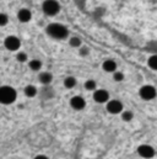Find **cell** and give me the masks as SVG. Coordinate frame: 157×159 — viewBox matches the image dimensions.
Wrapping results in <instances>:
<instances>
[{"label":"cell","instance_id":"cell-10","mask_svg":"<svg viewBox=\"0 0 157 159\" xmlns=\"http://www.w3.org/2000/svg\"><path fill=\"white\" fill-rule=\"evenodd\" d=\"M17 17H19V20H20L21 22H27V21L31 20L32 14H31V11L27 10V9H21V10L17 12Z\"/></svg>","mask_w":157,"mask_h":159},{"label":"cell","instance_id":"cell-24","mask_svg":"<svg viewBox=\"0 0 157 159\" xmlns=\"http://www.w3.org/2000/svg\"><path fill=\"white\" fill-rule=\"evenodd\" d=\"M35 159H48V158H47L45 156H37V157H36Z\"/></svg>","mask_w":157,"mask_h":159},{"label":"cell","instance_id":"cell-13","mask_svg":"<svg viewBox=\"0 0 157 159\" xmlns=\"http://www.w3.org/2000/svg\"><path fill=\"white\" fill-rule=\"evenodd\" d=\"M25 94H26V96H28V98L36 96V95H37V89H36V86H33V85H27V86L25 88Z\"/></svg>","mask_w":157,"mask_h":159},{"label":"cell","instance_id":"cell-18","mask_svg":"<svg viewBox=\"0 0 157 159\" xmlns=\"http://www.w3.org/2000/svg\"><path fill=\"white\" fill-rule=\"evenodd\" d=\"M133 117H134V115H133L131 111H124L121 114V119L124 120V121H131Z\"/></svg>","mask_w":157,"mask_h":159},{"label":"cell","instance_id":"cell-20","mask_svg":"<svg viewBox=\"0 0 157 159\" xmlns=\"http://www.w3.org/2000/svg\"><path fill=\"white\" fill-rule=\"evenodd\" d=\"M16 58H17L19 62H26V61H27V54L23 53V52H20V53L16 56Z\"/></svg>","mask_w":157,"mask_h":159},{"label":"cell","instance_id":"cell-23","mask_svg":"<svg viewBox=\"0 0 157 159\" xmlns=\"http://www.w3.org/2000/svg\"><path fill=\"white\" fill-rule=\"evenodd\" d=\"M80 53H81V54H82V56H86V54H87V53H88V49H87V48H85V47H83V48H81V49H80Z\"/></svg>","mask_w":157,"mask_h":159},{"label":"cell","instance_id":"cell-16","mask_svg":"<svg viewBox=\"0 0 157 159\" xmlns=\"http://www.w3.org/2000/svg\"><path fill=\"white\" fill-rule=\"evenodd\" d=\"M149 66H150V68H151V69L157 70V54L151 56V57L149 58Z\"/></svg>","mask_w":157,"mask_h":159},{"label":"cell","instance_id":"cell-21","mask_svg":"<svg viewBox=\"0 0 157 159\" xmlns=\"http://www.w3.org/2000/svg\"><path fill=\"white\" fill-rule=\"evenodd\" d=\"M113 78H114L116 81H121V80L124 79V74L121 72H116L114 75H113Z\"/></svg>","mask_w":157,"mask_h":159},{"label":"cell","instance_id":"cell-7","mask_svg":"<svg viewBox=\"0 0 157 159\" xmlns=\"http://www.w3.org/2000/svg\"><path fill=\"white\" fill-rule=\"evenodd\" d=\"M107 111L113 114V115L119 114V112L123 111V104L120 101H118V100H112V101H109L107 104Z\"/></svg>","mask_w":157,"mask_h":159},{"label":"cell","instance_id":"cell-22","mask_svg":"<svg viewBox=\"0 0 157 159\" xmlns=\"http://www.w3.org/2000/svg\"><path fill=\"white\" fill-rule=\"evenodd\" d=\"M6 24H7V16L5 14H1L0 15V25L1 26H5Z\"/></svg>","mask_w":157,"mask_h":159},{"label":"cell","instance_id":"cell-2","mask_svg":"<svg viewBox=\"0 0 157 159\" xmlns=\"http://www.w3.org/2000/svg\"><path fill=\"white\" fill-rule=\"evenodd\" d=\"M16 100V91L11 86H1L0 88V101L4 105L12 104Z\"/></svg>","mask_w":157,"mask_h":159},{"label":"cell","instance_id":"cell-11","mask_svg":"<svg viewBox=\"0 0 157 159\" xmlns=\"http://www.w3.org/2000/svg\"><path fill=\"white\" fill-rule=\"evenodd\" d=\"M103 69H104L106 72H114V73H116L117 63H116L114 61H112V59H107V61H104V63H103Z\"/></svg>","mask_w":157,"mask_h":159},{"label":"cell","instance_id":"cell-9","mask_svg":"<svg viewBox=\"0 0 157 159\" xmlns=\"http://www.w3.org/2000/svg\"><path fill=\"white\" fill-rule=\"evenodd\" d=\"M70 105H71V107L75 109V110H82V109L85 107L86 102H85V100H83L81 96H74V98L70 100Z\"/></svg>","mask_w":157,"mask_h":159},{"label":"cell","instance_id":"cell-8","mask_svg":"<svg viewBox=\"0 0 157 159\" xmlns=\"http://www.w3.org/2000/svg\"><path fill=\"white\" fill-rule=\"evenodd\" d=\"M93 99L96 102H100V104H103V102H107L108 99H109V94L103 90V89H98L93 93Z\"/></svg>","mask_w":157,"mask_h":159},{"label":"cell","instance_id":"cell-4","mask_svg":"<svg viewBox=\"0 0 157 159\" xmlns=\"http://www.w3.org/2000/svg\"><path fill=\"white\" fill-rule=\"evenodd\" d=\"M140 96L144 100H152L156 96V89L151 85H145L140 89Z\"/></svg>","mask_w":157,"mask_h":159},{"label":"cell","instance_id":"cell-19","mask_svg":"<svg viewBox=\"0 0 157 159\" xmlns=\"http://www.w3.org/2000/svg\"><path fill=\"white\" fill-rule=\"evenodd\" d=\"M70 46L71 47H80L81 46V40L78 37H71L70 39Z\"/></svg>","mask_w":157,"mask_h":159},{"label":"cell","instance_id":"cell-15","mask_svg":"<svg viewBox=\"0 0 157 159\" xmlns=\"http://www.w3.org/2000/svg\"><path fill=\"white\" fill-rule=\"evenodd\" d=\"M30 68H31L32 70L37 72V70H39V69L42 68V62L38 61V59H33V61H31V62H30Z\"/></svg>","mask_w":157,"mask_h":159},{"label":"cell","instance_id":"cell-1","mask_svg":"<svg viewBox=\"0 0 157 159\" xmlns=\"http://www.w3.org/2000/svg\"><path fill=\"white\" fill-rule=\"evenodd\" d=\"M47 32L49 36L57 40H63L68 36V29L60 24H50L47 27Z\"/></svg>","mask_w":157,"mask_h":159},{"label":"cell","instance_id":"cell-17","mask_svg":"<svg viewBox=\"0 0 157 159\" xmlns=\"http://www.w3.org/2000/svg\"><path fill=\"white\" fill-rule=\"evenodd\" d=\"M85 88L87 90H95L96 89V81L95 80H87L85 83Z\"/></svg>","mask_w":157,"mask_h":159},{"label":"cell","instance_id":"cell-3","mask_svg":"<svg viewBox=\"0 0 157 159\" xmlns=\"http://www.w3.org/2000/svg\"><path fill=\"white\" fill-rule=\"evenodd\" d=\"M43 11L47 14V15H50V16H53V15H55L57 12H59V4L55 1V0H45L44 2H43Z\"/></svg>","mask_w":157,"mask_h":159},{"label":"cell","instance_id":"cell-14","mask_svg":"<svg viewBox=\"0 0 157 159\" xmlns=\"http://www.w3.org/2000/svg\"><path fill=\"white\" fill-rule=\"evenodd\" d=\"M64 85H65V88H68V89H73V88L76 85V79H75L74 77H68L66 79L64 80Z\"/></svg>","mask_w":157,"mask_h":159},{"label":"cell","instance_id":"cell-12","mask_svg":"<svg viewBox=\"0 0 157 159\" xmlns=\"http://www.w3.org/2000/svg\"><path fill=\"white\" fill-rule=\"evenodd\" d=\"M52 80H53V75L50 73H48V72H43V73L39 74V81L42 84H44V85L49 84Z\"/></svg>","mask_w":157,"mask_h":159},{"label":"cell","instance_id":"cell-6","mask_svg":"<svg viewBox=\"0 0 157 159\" xmlns=\"http://www.w3.org/2000/svg\"><path fill=\"white\" fill-rule=\"evenodd\" d=\"M5 47L9 49V51H17L19 48H20V44H21V42L20 40L17 39V37H15V36H9V37H6V40H5Z\"/></svg>","mask_w":157,"mask_h":159},{"label":"cell","instance_id":"cell-5","mask_svg":"<svg viewBox=\"0 0 157 159\" xmlns=\"http://www.w3.org/2000/svg\"><path fill=\"white\" fill-rule=\"evenodd\" d=\"M138 153H139V156L142 157V158L150 159L155 156V149H154L151 146H149V144H141V146L138 148Z\"/></svg>","mask_w":157,"mask_h":159}]
</instances>
